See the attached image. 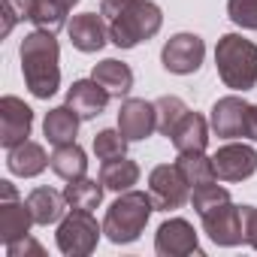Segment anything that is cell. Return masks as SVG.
I'll use <instances>...</instances> for the list:
<instances>
[{
  "label": "cell",
  "mask_w": 257,
  "mask_h": 257,
  "mask_svg": "<svg viewBox=\"0 0 257 257\" xmlns=\"http://www.w3.org/2000/svg\"><path fill=\"white\" fill-rule=\"evenodd\" d=\"M7 257H46V251H43V245L28 233V236H22V239H16V242L7 245Z\"/></svg>",
  "instance_id": "cell-32"
},
{
  "label": "cell",
  "mask_w": 257,
  "mask_h": 257,
  "mask_svg": "<svg viewBox=\"0 0 257 257\" xmlns=\"http://www.w3.org/2000/svg\"><path fill=\"white\" fill-rule=\"evenodd\" d=\"M176 167L182 170V176L188 179L191 188H197V185H209V182H218V176H215V164H212V158H206V152H179Z\"/></svg>",
  "instance_id": "cell-25"
},
{
  "label": "cell",
  "mask_w": 257,
  "mask_h": 257,
  "mask_svg": "<svg viewBox=\"0 0 257 257\" xmlns=\"http://www.w3.org/2000/svg\"><path fill=\"white\" fill-rule=\"evenodd\" d=\"M203 58H206V43L197 37V34H176L164 43L161 49V64L167 73H176V76H191L203 67Z\"/></svg>",
  "instance_id": "cell-8"
},
{
  "label": "cell",
  "mask_w": 257,
  "mask_h": 257,
  "mask_svg": "<svg viewBox=\"0 0 257 257\" xmlns=\"http://www.w3.org/2000/svg\"><path fill=\"white\" fill-rule=\"evenodd\" d=\"M31 224H37V221H34V215H31L28 200H25V203H22L19 197L0 200V242H4V245H10V242L28 236V233H31Z\"/></svg>",
  "instance_id": "cell-16"
},
{
  "label": "cell",
  "mask_w": 257,
  "mask_h": 257,
  "mask_svg": "<svg viewBox=\"0 0 257 257\" xmlns=\"http://www.w3.org/2000/svg\"><path fill=\"white\" fill-rule=\"evenodd\" d=\"M109 97H112V94H109L97 79H76V82L67 88V106H73L82 121L97 118V115L106 109Z\"/></svg>",
  "instance_id": "cell-15"
},
{
  "label": "cell",
  "mask_w": 257,
  "mask_h": 257,
  "mask_svg": "<svg viewBox=\"0 0 257 257\" xmlns=\"http://www.w3.org/2000/svg\"><path fill=\"white\" fill-rule=\"evenodd\" d=\"M200 218H203V230H206V236H209L215 245H221V248H233V245H242V242H245L242 212H239V206H233L230 200L221 203V206H215V209H209V212L200 215Z\"/></svg>",
  "instance_id": "cell-10"
},
{
  "label": "cell",
  "mask_w": 257,
  "mask_h": 257,
  "mask_svg": "<svg viewBox=\"0 0 257 257\" xmlns=\"http://www.w3.org/2000/svg\"><path fill=\"white\" fill-rule=\"evenodd\" d=\"M13 197H19L16 185L13 182H0V200H13Z\"/></svg>",
  "instance_id": "cell-34"
},
{
  "label": "cell",
  "mask_w": 257,
  "mask_h": 257,
  "mask_svg": "<svg viewBox=\"0 0 257 257\" xmlns=\"http://www.w3.org/2000/svg\"><path fill=\"white\" fill-rule=\"evenodd\" d=\"M155 109H158V134H164V137L170 140V137H173V131H176V124L185 118L188 106H185V100H182V97L167 94V97L155 100Z\"/></svg>",
  "instance_id": "cell-27"
},
{
  "label": "cell",
  "mask_w": 257,
  "mask_h": 257,
  "mask_svg": "<svg viewBox=\"0 0 257 257\" xmlns=\"http://www.w3.org/2000/svg\"><path fill=\"white\" fill-rule=\"evenodd\" d=\"M242 212V230H245V242L251 248H257V206H239Z\"/></svg>",
  "instance_id": "cell-33"
},
{
  "label": "cell",
  "mask_w": 257,
  "mask_h": 257,
  "mask_svg": "<svg viewBox=\"0 0 257 257\" xmlns=\"http://www.w3.org/2000/svg\"><path fill=\"white\" fill-rule=\"evenodd\" d=\"M155 251L161 257H188V254H203L197 242V230L185 218H170L158 227L155 233Z\"/></svg>",
  "instance_id": "cell-11"
},
{
  "label": "cell",
  "mask_w": 257,
  "mask_h": 257,
  "mask_svg": "<svg viewBox=\"0 0 257 257\" xmlns=\"http://www.w3.org/2000/svg\"><path fill=\"white\" fill-rule=\"evenodd\" d=\"M170 140H173L176 152H206V146H209V121L200 112L188 109L185 118L176 124Z\"/></svg>",
  "instance_id": "cell-17"
},
{
  "label": "cell",
  "mask_w": 257,
  "mask_h": 257,
  "mask_svg": "<svg viewBox=\"0 0 257 257\" xmlns=\"http://www.w3.org/2000/svg\"><path fill=\"white\" fill-rule=\"evenodd\" d=\"M49 167H52L55 176H61V179L70 182V179H79V176L88 173V155H85L82 146L64 143V146H55V152L49 158Z\"/></svg>",
  "instance_id": "cell-22"
},
{
  "label": "cell",
  "mask_w": 257,
  "mask_h": 257,
  "mask_svg": "<svg viewBox=\"0 0 257 257\" xmlns=\"http://www.w3.org/2000/svg\"><path fill=\"white\" fill-rule=\"evenodd\" d=\"M149 194L158 212H176L191 200V185L176 164H161L149 176Z\"/></svg>",
  "instance_id": "cell-7"
},
{
  "label": "cell",
  "mask_w": 257,
  "mask_h": 257,
  "mask_svg": "<svg viewBox=\"0 0 257 257\" xmlns=\"http://www.w3.org/2000/svg\"><path fill=\"white\" fill-rule=\"evenodd\" d=\"M67 13L70 7H64L61 0H37V10H34V25L40 31H52L58 34L61 28H67Z\"/></svg>",
  "instance_id": "cell-26"
},
{
  "label": "cell",
  "mask_w": 257,
  "mask_h": 257,
  "mask_svg": "<svg viewBox=\"0 0 257 257\" xmlns=\"http://www.w3.org/2000/svg\"><path fill=\"white\" fill-rule=\"evenodd\" d=\"M118 131L127 137V143H140L149 140L158 131V109L149 100L140 97H127L118 109Z\"/></svg>",
  "instance_id": "cell-13"
},
{
  "label": "cell",
  "mask_w": 257,
  "mask_h": 257,
  "mask_svg": "<svg viewBox=\"0 0 257 257\" xmlns=\"http://www.w3.org/2000/svg\"><path fill=\"white\" fill-rule=\"evenodd\" d=\"M209 124L221 140H254L257 143V106L236 94L221 97L212 106Z\"/></svg>",
  "instance_id": "cell-5"
},
{
  "label": "cell",
  "mask_w": 257,
  "mask_h": 257,
  "mask_svg": "<svg viewBox=\"0 0 257 257\" xmlns=\"http://www.w3.org/2000/svg\"><path fill=\"white\" fill-rule=\"evenodd\" d=\"M19 58H22V73H25V85L34 97L49 100L58 88H61V49L52 31H34L22 40L19 46Z\"/></svg>",
  "instance_id": "cell-2"
},
{
  "label": "cell",
  "mask_w": 257,
  "mask_h": 257,
  "mask_svg": "<svg viewBox=\"0 0 257 257\" xmlns=\"http://www.w3.org/2000/svg\"><path fill=\"white\" fill-rule=\"evenodd\" d=\"M227 16L245 31H257V0H227Z\"/></svg>",
  "instance_id": "cell-31"
},
{
  "label": "cell",
  "mask_w": 257,
  "mask_h": 257,
  "mask_svg": "<svg viewBox=\"0 0 257 257\" xmlns=\"http://www.w3.org/2000/svg\"><path fill=\"white\" fill-rule=\"evenodd\" d=\"M79 112L73 106H55L46 112V121H43V134L52 146H64V143H76V134H79Z\"/></svg>",
  "instance_id": "cell-19"
},
{
  "label": "cell",
  "mask_w": 257,
  "mask_h": 257,
  "mask_svg": "<svg viewBox=\"0 0 257 257\" xmlns=\"http://www.w3.org/2000/svg\"><path fill=\"white\" fill-rule=\"evenodd\" d=\"M61 4H64V7H70V10H73V7H76V4H79V0H61Z\"/></svg>",
  "instance_id": "cell-35"
},
{
  "label": "cell",
  "mask_w": 257,
  "mask_h": 257,
  "mask_svg": "<svg viewBox=\"0 0 257 257\" xmlns=\"http://www.w3.org/2000/svg\"><path fill=\"white\" fill-rule=\"evenodd\" d=\"M34 10H37V0H4V31L0 34H10L16 28V22H31L34 19Z\"/></svg>",
  "instance_id": "cell-30"
},
{
  "label": "cell",
  "mask_w": 257,
  "mask_h": 257,
  "mask_svg": "<svg viewBox=\"0 0 257 257\" xmlns=\"http://www.w3.org/2000/svg\"><path fill=\"white\" fill-rule=\"evenodd\" d=\"M100 16L109 25V43L118 49H137L164 25V13L152 0H100Z\"/></svg>",
  "instance_id": "cell-1"
},
{
  "label": "cell",
  "mask_w": 257,
  "mask_h": 257,
  "mask_svg": "<svg viewBox=\"0 0 257 257\" xmlns=\"http://www.w3.org/2000/svg\"><path fill=\"white\" fill-rule=\"evenodd\" d=\"M91 79H97L112 97H127L131 88H134V70L127 67L124 61H115V58H106V61L94 64Z\"/></svg>",
  "instance_id": "cell-20"
},
{
  "label": "cell",
  "mask_w": 257,
  "mask_h": 257,
  "mask_svg": "<svg viewBox=\"0 0 257 257\" xmlns=\"http://www.w3.org/2000/svg\"><path fill=\"white\" fill-rule=\"evenodd\" d=\"M103 188H106L103 182L88 179V176H79V179H70V182H67V188H64V200H67L70 209H85V212H91V209L100 206V200H103Z\"/></svg>",
  "instance_id": "cell-24"
},
{
  "label": "cell",
  "mask_w": 257,
  "mask_h": 257,
  "mask_svg": "<svg viewBox=\"0 0 257 257\" xmlns=\"http://www.w3.org/2000/svg\"><path fill=\"white\" fill-rule=\"evenodd\" d=\"M152 212H158L152 194L134 191V188L124 191V194L106 209V218H103V233H106V239L115 242V245H131V242H137V239L143 236V230H146Z\"/></svg>",
  "instance_id": "cell-3"
},
{
  "label": "cell",
  "mask_w": 257,
  "mask_h": 257,
  "mask_svg": "<svg viewBox=\"0 0 257 257\" xmlns=\"http://www.w3.org/2000/svg\"><path fill=\"white\" fill-rule=\"evenodd\" d=\"M100 182L109 188V191H131L137 182H140V164L137 161H127V158H115V161H103L100 167Z\"/></svg>",
  "instance_id": "cell-23"
},
{
  "label": "cell",
  "mask_w": 257,
  "mask_h": 257,
  "mask_svg": "<svg viewBox=\"0 0 257 257\" xmlns=\"http://www.w3.org/2000/svg\"><path fill=\"white\" fill-rule=\"evenodd\" d=\"M67 34H70V43L91 55V52H100L109 40V25H103V16L97 13H82V16H73V22L67 25Z\"/></svg>",
  "instance_id": "cell-14"
},
{
  "label": "cell",
  "mask_w": 257,
  "mask_h": 257,
  "mask_svg": "<svg viewBox=\"0 0 257 257\" xmlns=\"http://www.w3.org/2000/svg\"><path fill=\"white\" fill-rule=\"evenodd\" d=\"M124 152H127V137L121 131H100V134H94V155L100 161L124 158Z\"/></svg>",
  "instance_id": "cell-29"
},
{
  "label": "cell",
  "mask_w": 257,
  "mask_h": 257,
  "mask_svg": "<svg viewBox=\"0 0 257 257\" xmlns=\"http://www.w3.org/2000/svg\"><path fill=\"white\" fill-rule=\"evenodd\" d=\"M31 127H34V109L25 100L13 94L0 97V146L4 149L22 146L31 137Z\"/></svg>",
  "instance_id": "cell-9"
},
{
  "label": "cell",
  "mask_w": 257,
  "mask_h": 257,
  "mask_svg": "<svg viewBox=\"0 0 257 257\" xmlns=\"http://www.w3.org/2000/svg\"><path fill=\"white\" fill-rule=\"evenodd\" d=\"M215 67L227 88L245 94L257 85V46L239 34H224L215 46Z\"/></svg>",
  "instance_id": "cell-4"
},
{
  "label": "cell",
  "mask_w": 257,
  "mask_h": 257,
  "mask_svg": "<svg viewBox=\"0 0 257 257\" xmlns=\"http://www.w3.org/2000/svg\"><path fill=\"white\" fill-rule=\"evenodd\" d=\"M28 206H31V215L37 224L49 227V224H58L64 218V209H67V200H64V191H55V188H34L28 194Z\"/></svg>",
  "instance_id": "cell-21"
},
{
  "label": "cell",
  "mask_w": 257,
  "mask_h": 257,
  "mask_svg": "<svg viewBox=\"0 0 257 257\" xmlns=\"http://www.w3.org/2000/svg\"><path fill=\"white\" fill-rule=\"evenodd\" d=\"M227 200H230V191H227V188H221L218 182L197 185V188H194V194H191V206H194V212H197V215H206L209 209H215V206H221V203H227Z\"/></svg>",
  "instance_id": "cell-28"
},
{
  "label": "cell",
  "mask_w": 257,
  "mask_h": 257,
  "mask_svg": "<svg viewBox=\"0 0 257 257\" xmlns=\"http://www.w3.org/2000/svg\"><path fill=\"white\" fill-rule=\"evenodd\" d=\"M212 164L221 182H245L257 173V152L245 143H227L212 155Z\"/></svg>",
  "instance_id": "cell-12"
},
{
  "label": "cell",
  "mask_w": 257,
  "mask_h": 257,
  "mask_svg": "<svg viewBox=\"0 0 257 257\" xmlns=\"http://www.w3.org/2000/svg\"><path fill=\"white\" fill-rule=\"evenodd\" d=\"M7 167H10V173H13V176L34 179V176H40V173L49 167V158H46V149H43L40 143L25 140L22 146L7 149Z\"/></svg>",
  "instance_id": "cell-18"
},
{
  "label": "cell",
  "mask_w": 257,
  "mask_h": 257,
  "mask_svg": "<svg viewBox=\"0 0 257 257\" xmlns=\"http://www.w3.org/2000/svg\"><path fill=\"white\" fill-rule=\"evenodd\" d=\"M100 233H103V227L94 221L91 212H85V209H73L67 218L58 221L55 242H58V251L67 254V257H88V254L97 248Z\"/></svg>",
  "instance_id": "cell-6"
}]
</instances>
